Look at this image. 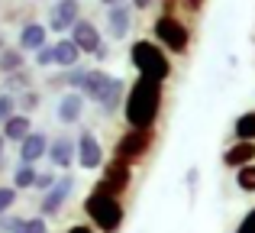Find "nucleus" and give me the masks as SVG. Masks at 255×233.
<instances>
[{
    "instance_id": "a19ab883",
    "label": "nucleus",
    "mask_w": 255,
    "mask_h": 233,
    "mask_svg": "<svg viewBox=\"0 0 255 233\" xmlns=\"http://www.w3.org/2000/svg\"><path fill=\"white\" fill-rule=\"evenodd\" d=\"M0 94H3V88H0Z\"/></svg>"
},
{
    "instance_id": "0eeeda50",
    "label": "nucleus",
    "mask_w": 255,
    "mask_h": 233,
    "mask_svg": "<svg viewBox=\"0 0 255 233\" xmlns=\"http://www.w3.org/2000/svg\"><path fill=\"white\" fill-rule=\"evenodd\" d=\"M71 191H75V178H71V175H58V182L42 195V204H39V217H45V221H49V217H58V214H62V208L68 204Z\"/></svg>"
},
{
    "instance_id": "c85d7f7f",
    "label": "nucleus",
    "mask_w": 255,
    "mask_h": 233,
    "mask_svg": "<svg viewBox=\"0 0 255 233\" xmlns=\"http://www.w3.org/2000/svg\"><path fill=\"white\" fill-rule=\"evenodd\" d=\"M23 221L26 217H19V214H3L0 217V233H19V227H23Z\"/></svg>"
},
{
    "instance_id": "5701e85b",
    "label": "nucleus",
    "mask_w": 255,
    "mask_h": 233,
    "mask_svg": "<svg viewBox=\"0 0 255 233\" xmlns=\"http://www.w3.org/2000/svg\"><path fill=\"white\" fill-rule=\"evenodd\" d=\"M3 91L13 94V97H19L23 91H29V71L19 68V71H13V75H6L3 78Z\"/></svg>"
},
{
    "instance_id": "e433bc0d",
    "label": "nucleus",
    "mask_w": 255,
    "mask_h": 233,
    "mask_svg": "<svg viewBox=\"0 0 255 233\" xmlns=\"http://www.w3.org/2000/svg\"><path fill=\"white\" fill-rule=\"evenodd\" d=\"M3 159H6V139L0 136V165H3Z\"/></svg>"
},
{
    "instance_id": "7c9ffc66",
    "label": "nucleus",
    "mask_w": 255,
    "mask_h": 233,
    "mask_svg": "<svg viewBox=\"0 0 255 233\" xmlns=\"http://www.w3.org/2000/svg\"><path fill=\"white\" fill-rule=\"evenodd\" d=\"M36 65H39V68H49V65H55V45H42V49L36 52Z\"/></svg>"
},
{
    "instance_id": "393cba45",
    "label": "nucleus",
    "mask_w": 255,
    "mask_h": 233,
    "mask_svg": "<svg viewBox=\"0 0 255 233\" xmlns=\"http://www.w3.org/2000/svg\"><path fill=\"white\" fill-rule=\"evenodd\" d=\"M39 104H42V94H39V91H32V88H29V91H23V94L16 97V110H19V114H26V117L36 114Z\"/></svg>"
},
{
    "instance_id": "423d86ee",
    "label": "nucleus",
    "mask_w": 255,
    "mask_h": 233,
    "mask_svg": "<svg viewBox=\"0 0 255 233\" xmlns=\"http://www.w3.org/2000/svg\"><path fill=\"white\" fill-rule=\"evenodd\" d=\"M155 36H158V42H162L168 52H174V55H184V52H187V42H191L187 26L181 23L178 16H171V13H165V16L155 19Z\"/></svg>"
},
{
    "instance_id": "4468645a",
    "label": "nucleus",
    "mask_w": 255,
    "mask_h": 233,
    "mask_svg": "<svg viewBox=\"0 0 255 233\" xmlns=\"http://www.w3.org/2000/svg\"><path fill=\"white\" fill-rule=\"evenodd\" d=\"M107 29H110L113 39L129 36V29H132V6H126V3L107 6Z\"/></svg>"
},
{
    "instance_id": "9d476101",
    "label": "nucleus",
    "mask_w": 255,
    "mask_h": 233,
    "mask_svg": "<svg viewBox=\"0 0 255 233\" xmlns=\"http://www.w3.org/2000/svg\"><path fill=\"white\" fill-rule=\"evenodd\" d=\"M49 162L55 169H71V162H78V139H71L68 133L55 136L49 143Z\"/></svg>"
},
{
    "instance_id": "72a5a7b5",
    "label": "nucleus",
    "mask_w": 255,
    "mask_h": 233,
    "mask_svg": "<svg viewBox=\"0 0 255 233\" xmlns=\"http://www.w3.org/2000/svg\"><path fill=\"white\" fill-rule=\"evenodd\" d=\"M65 233H97V230H94L91 224H75V227H68Z\"/></svg>"
},
{
    "instance_id": "a211bd4d",
    "label": "nucleus",
    "mask_w": 255,
    "mask_h": 233,
    "mask_svg": "<svg viewBox=\"0 0 255 233\" xmlns=\"http://www.w3.org/2000/svg\"><path fill=\"white\" fill-rule=\"evenodd\" d=\"M252 162H255V143L236 139V143L223 152V165H230V169H243V165H252Z\"/></svg>"
},
{
    "instance_id": "6ab92c4d",
    "label": "nucleus",
    "mask_w": 255,
    "mask_h": 233,
    "mask_svg": "<svg viewBox=\"0 0 255 233\" xmlns=\"http://www.w3.org/2000/svg\"><path fill=\"white\" fill-rule=\"evenodd\" d=\"M29 133H32V117H26V114H13V117L3 123L0 136H3L6 143H23Z\"/></svg>"
},
{
    "instance_id": "c756f323",
    "label": "nucleus",
    "mask_w": 255,
    "mask_h": 233,
    "mask_svg": "<svg viewBox=\"0 0 255 233\" xmlns=\"http://www.w3.org/2000/svg\"><path fill=\"white\" fill-rule=\"evenodd\" d=\"M19 233H49V224H45V217H26Z\"/></svg>"
},
{
    "instance_id": "7ed1b4c3",
    "label": "nucleus",
    "mask_w": 255,
    "mask_h": 233,
    "mask_svg": "<svg viewBox=\"0 0 255 233\" xmlns=\"http://www.w3.org/2000/svg\"><path fill=\"white\" fill-rule=\"evenodd\" d=\"M132 65H136L139 78H152V81L165 84L171 75V62L168 55L162 52V45L149 42V39H139V42H132V52H129Z\"/></svg>"
},
{
    "instance_id": "f3484780",
    "label": "nucleus",
    "mask_w": 255,
    "mask_h": 233,
    "mask_svg": "<svg viewBox=\"0 0 255 233\" xmlns=\"http://www.w3.org/2000/svg\"><path fill=\"white\" fill-rule=\"evenodd\" d=\"M126 91H129V88H126V81H123V78H113V81H110V88L104 91V97L97 101L100 114H107V117H110V114H117V110L126 104Z\"/></svg>"
},
{
    "instance_id": "6e6552de",
    "label": "nucleus",
    "mask_w": 255,
    "mask_h": 233,
    "mask_svg": "<svg viewBox=\"0 0 255 233\" xmlns=\"http://www.w3.org/2000/svg\"><path fill=\"white\" fill-rule=\"evenodd\" d=\"M78 165L84 172L104 169V146L91 130H81V136H78Z\"/></svg>"
},
{
    "instance_id": "bb28decb",
    "label": "nucleus",
    "mask_w": 255,
    "mask_h": 233,
    "mask_svg": "<svg viewBox=\"0 0 255 233\" xmlns=\"http://www.w3.org/2000/svg\"><path fill=\"white\" fill-rule=\"evenodd\" d=\"M236 185L243 191H255V162L252 165H243V169L236 172Z\"/></svg>"
},
{
    "instance_id": "dca6fc26",
    "label": "nucleus",
    "mask_w": 255,
    "mask_h": 233,
    "mask_svg": "<svg viewBox=\"0 0 255 233\" xmlns=\"http://www.w3.org/2000/svg\"><path fill=\"white\" fill-rule=\"evenodd\" d=\"M45 32H49V26L36 23V19L23 23V26H19V49H23V52H39L42 45H49V42H45Z\"/></svg>"
},
{
    "instance_id": "58836bf2",
    "label": "nucleus",
    "mask_w": 255,
    "mask_h": 233,
    "mask_svg": "<svg viewBox=\"0 0 255 233\" xmlns=\"http://www.w3.org/2000/svg\"><path fill=\"white\" fill-rule=\"evenodd\" d=\"M6 49V36H3V32H0V52H3Z\"/></svg>"
},
{
    "instance_id": "cd10ccee",
    "label": "nucleus",
    "mask_w": 255,
    "mask_h": 233,
    "mask_svg": "<svg viewBox=\"0 0 255 233\" xmlns=\"http://www.w3.org/2000/svg\"><path fill=\"white\" fill-rule=\"evenodd\" d=\"M13 114H19V110H16V97L3 91V94H0V126H3Z\"/></svg>"
},
{
    "instance_id": "f03ea898",
    "label": "nucleus",
    "mask_w": 255,
    "mask_h": 233,
    "mask_svg": "<svg viewBox=\"0 0 255 233\" xmlns=\"http://www.w3.org/2000/svg\"><path fill=\"white\" fill-rule=\"evenodd\" d=\"M84 214L87 221H91L94 230L100 233H117L123 227V201L120 198H110V195H100V191H91V195L84 198Z\"/></svg>"
},
{
    "instance_id": "ea45409f",
    "label": "nucleus",
    "mask_w": 255,
    "mask_h": 233,
    "mask_svg": "<svg viewBox=\"0 0 255 233\" xmlns=\"http://www.w3.org/2000/svg\"><path fill=\"white\" fill-rule=\"evenodd\" d=\"M197 3H200V0H191V6H197Z\"/></svg>"
},
{
    "instance_id": "20e7f679",
    "label": "nucleus",
    "mask_w": 255,
    "mask_h": 233,
    "mask_svg": "<svg viewBox=\"0 0 255 233\" xmlns=\"http://www.w3.org/2000/svg\"><path fill=\"white\" fill-rule=\"evenodd\" d=\"M152 143H155V130H126L117 139V146H113V159H120L126 165H136L149 156Z\"/></svg>"
},
{
    "instance_id": "f704fd0d",
    "label": "nucleus",
    "mask_w": 255,
    "mask_h": 233,
    "mask_svg": "<svg viewBox=\"0 0 255 233\" xmlns=\"http://www.w3.org/2000/svg\"><path fill=\"white\" fill-rule=\"evenodd\" d=\"M152 3H155V0H132V6H136V10H149Z\"/></svg>"
},
{
    "instance_id": "1a4fd4ad",
    "label": "nucleus",
    "mask_w": 255,
    "mask_h": 233,
    "mask_svg": "<svg viewBox=\"0 0 255 233\" xmlns=\"http://www.w3.org/2000/svg\"><path fill=\"white\" fill-rule=\"evenodd\" d=\"M81 19V3L78 0H55L49 10V29L52 32H65Z\"/></svg>"
},
{
    "instance_id": "aec40b11",
    "label": "nucleus",
    "mask_w": 255,
    "mask_h": 233,
    "mask_svg": "<svg viewBox=\"0 0 255 233\" xmlns=\"http://www.w3.org/2000/svg\"><path fill=\"white\" fill-rule=\"evenodd\" d=\"M78 58H81V49H78L71 39H58V42H55V65H62V68H75Z\"/></svg>"
},
{
    "instance_id": "4c0bfd02",
    "label": "nucleus",
    "mask_w": 255,
    "mask_h": 233,
    "mask_svg": "<svg viewBox=\"0 0 255 233\" xmlns=\"http://www.w3.org/2000/svg\"><path fill=\"white\" fill-rule=\"evenodd\" d=\"M104 6H117V3H123V0H100Z\"/></svg>"
},
{
    "instance_id": "39448f33",
    "label": "nucleus",
    "mask_w": 255,
    "mask_h": 233,
    "mask_svg": "<svg viewBox=\"0 0 255 233\" xmlns=\"http://www.w3.org/2000/svg\"><path fill=\"white\" fill-rule=\"evenodd\" d=\"M129 182H132V165L120 162V159H110V162H104V172H100V182L94 185V191L110 195V198H123Z\"/></svg>"
},
{
    "instance_id": "473e14b6",
    "label": "nucleus",
    "mask_w": 255,
    "mask_h": 233,
    "mask_svg": "<svg viewBox=\"0 0 255 233\" xmlns=\"http://www.w3.org/2000/svg\"><path fill=\"white\" fill-rule=\"evenodd\" d=\"M236 233H255V208L249 211V214L239 221V227H236Z\"/></svg>"
},
{
    "instance_id": "a878e982",
    "label": "nucleus",
    "mask_w": 255,
    "mask_h": 233,
    "mask_svg": "<svg viewBox=\"0 0 255 233\" xmlns=\"http://www.w3.org/2000/svg\"><path fill=\"white\" fill-rule=\"evenodd\" d=\"M16 195H19V191L13 188V185H0V217L13 211V204H16Z\"/></svg>"
},
{
    "instance_id": "b1692460",
    "label": "nucleus",
    "mask_w": 255,
    "mask_h": 233,
    "mask_svg": "<svg viewBox=\"0 0 255 233\" xmlns=\"http://www.w3.org/2000/svg\"><path fill=\"white\" fill-rule=\"evenodd\" d=\"M233 133H236V139H243V143H255V110L239 117L236 126H233Z\"/></svg>"
},
{
    "instance_id": "f8f14e48",
    "label": "nucleus",
    "mask_w": 255,
    "mask_h": 233,
    "mask_svg": "<svg viewBox=\"0 0 255 233\" xmlns=\"http://www.w3.org/2000/svg\"><path fill=\"white\" fill-rule=\"evenodd\" d=\"M49 143L52 139L45 136L42 130H32L29 136L19 143V165H36L42 156H49Z\"/></svg>"
},
{
    "instance_id": "f257e3e1",
    "label": "nucleus",
    "mask_w": 255,
    "mask_h": 233,
    "mask_svg": "<svg viewBox=\"0 0 255 233\" xmlns=\"http://www.w3.org/2000/svg\"><path fill=\"white\" fill-rule=\"evenodd\" d=\"M162 101H165L162 84L152 81V78H136V84L126 91V104H123V117L129 123V130H152L158 114H162Z\"/></svg>"
},
{
    "instance_id": "ddd939ff",
    "label": "nucleus",
    "mask_w": 255,
    "mask_h": 233,
    "mask_svg": "<svg viewBox=\"0 0 255 233\" xmlns=\"http://www.w3.org/2000/svg\"><path fill=\"white\" fill-rule=\"evenodd\" d=\"M71 42H75L84 55H94V52L104 45V39H100L97 26H94L91 19H78V23L71 26Z\"/></svg>"
},
{
    "instance_id": "412c9836",
    "label": "nucleus",
    "mask_w": 255,
    "mask_h": 233,
    "mask_svg": "<svg viewBox=\"0 0 255 233\" xmlns=\"http://www.w3.org/2000/svg\"><path fill=\"white\" fill-rule=\"evenodd\" d=\"M19 68H26V52L6 45V49L0 52V71H3V75H13V71H19Z\"/></svg>"
},
{
    "instance_id": "2eb2a0df",
    "label": "nucleus",
    "mask_w": 255,
    "mask_h": 233,
    "mask_svg": "<svg viewBox=\"0 0 255 233\" xmlns=\"http://www.w3.org/2000/svg\"><path fill=\"white\" fill-rule=\"evenodd\" d=\"M110 81H113V75H107V71H100V68H87V75H84V81H81V94H84V101H94L97 104L100 97H104V91L110 88Z\"/></svg>"
},
{
    "instance_id": "2f4dec72",
    "label": "nucleus",
    "mask_w": 255,
    "mask_h": 233,
    "mask_svg": "<svg viewBox=\"0 0 255 233\" xmlns=\"http://www.w3.org/2000/svg\"><path fill=\"white\" fill-rule=\"evenodd\" d=\"M55 182H58L55 172H39V178H36V191H42V195H45V191H49Z\"/></svg>"
},
{
    "instance_id": "4be33fe9",
    "label": "nucleus",
    "mask_w": 255,
    "mask_h": 233,
    "mask_svg": "<svg viewBox=\"0 0 255 233\" xmlns=\"http://www.w3.org/2000/svg\"><path fill=\"white\" fill-rule=\"evenodd\" d=\"M36 178H39L36 165H16V172H13V188L29 191V188H36Z\"/></svg>"
},
{
    "instance_id": "9b49d317",
    "label": "nucleus",
    "mask_w": 255,
    "mask_h": 233,
    "mask_svg": "<svg viewBox=\"0 0 255 233\" xmlns=\"http://www.w3.org/2000/svg\"><path fill=\"white\" fill-rule=\"evenodd\" d=\"M55 117H58V123H65V126L78 123V120L84 117V94L81 91H65L55 104Z\"/></svg>"
},
{
    "instance_id": "c9c22d12",
    "label": "nucleus",
    "mask_w": 255,
    "mask_h": 233,
    "mask_svg": "<svg viewBox=\"0 0 255 233\" xmlns=\"http://www.w3.org/2000/svg\"><path fill=\"white\" fill-rule=\"evenodd\" d=\"M107 55H110V49H107V45H100V49H97V52H94V58H100V62H104V58H107Z\"/></svg>"
}]
</instances>
